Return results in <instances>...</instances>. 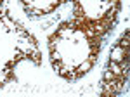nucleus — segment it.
Returning a JSON list of instances; mask_svg holds the SVG:
<instances>
[{"label":"nucleus","instance_id":"nucleus-1","mask_svg":"<svg viewBox=\"0 0 130 97\" xmlns=\"http://www.w3.org/2000/svg\"><path fill=\"white\" fill-rule=\"evenodd\" d=\"M113 29L109 23L75 19L62 23L49 38L54 69L66 80L87 75L99 59L102 38Z\"/></svg>","mask_w":130,"mask_h":97},{"label":"nucleus","instance_id":"nucleus-2","mask_svg":"<svg viewBox=\"0 0 130 97\" xmlns=\"http://www.w3.org/2000/svg\"><path fill=\"white\" fill-rule=\"evenodd\" d=\"M24 59L40 64L42 54L38 43L19 23L4 14L0 18V87L12 80L16 64Z\"/></svg>","mask_w":130,"mask_h":97},{"label":"nucleus","instance_id":"nucleus-3","mask_svg":"<svg viewBox=\"0 0 130 97\" xmlns=\"http://www.w3.org/2000/svg\"><path fill=\"white\" fill-rule=\"evenodd\" d=\"M128 82V29L113 45L109 62L102 76V95H118Z\"/></svg>","mask_w":130,"mask_h":97},{"label":"nucleus","instance_id":"nucleus-4","mask_svg":"<svg viewBox=\"0 0 130 97\" xmlns=\"http://www.w3.org/2000/svg\"><path fill=\"white\" fill-rule=\"evenodd\" d=\"M2 4H4V0H0V5H2Z\"/></svg>","mask_w":130,"mask_h":97}]
</instances>
